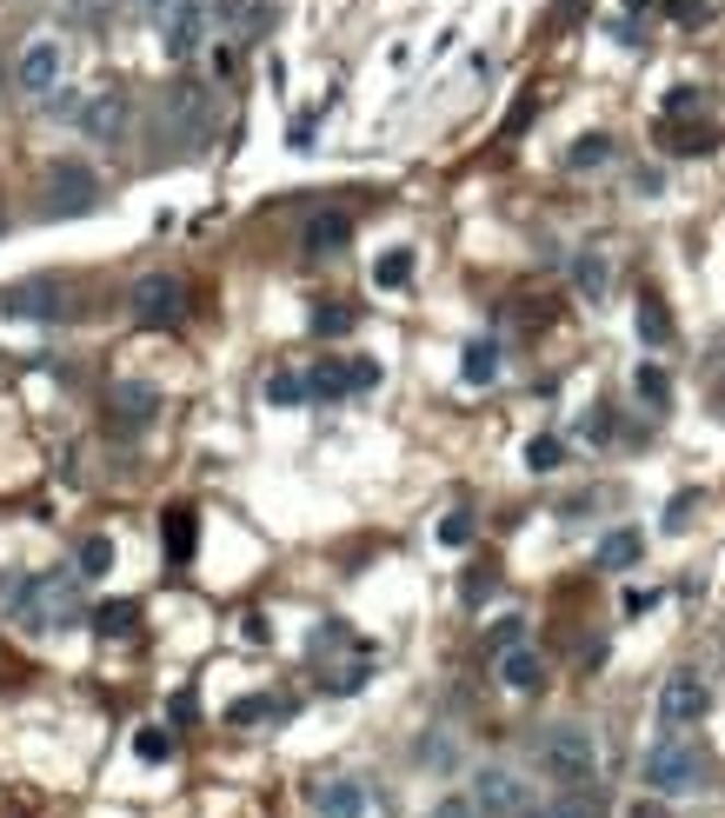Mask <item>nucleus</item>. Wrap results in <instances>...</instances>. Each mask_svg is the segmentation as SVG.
<instances>
[{
  "instance_id": "nucleus-1",
  "label": "nucleus",
  "mask_w": 725,
  "mask_h": 818,
  "mask_svg": "<svg viewBox=\"0 0 725 818\" xmlns=\"http://www.w3.org/2000/svg\"><path fill=\"white\" fill-rule=\"evenodd\" d=\"M539 766H546V779H559V785H593V779H599V746H593V732L552 725L546 739H539Z\"/></svg>"
},
{
  "instance_id": "nucleus-28",
  "label": "nucleus",
  "mask_w": 725,
  "mask_h": 818,
  "mask_svg": "<svg viewBox=\"0 0 725 818\" xmlns=\"http://www.w3.org/2000/svg\"><path fill=\"white\" fill-rule=\"evenodd\" d=\"M559 459H566V440H552V433H546V440H533V446H526V466H533V472H552V466H559Z\"/></svg>"
},
{
  "instance_id": "nucleus-10",
  "label": "nucleus",
  "mask_w": 725,
  "mask_h": 818,
  "mask_svg": "<svg viewBox=\"0 0 725 818\" xmlns=\"http://www.w3.org/2000/svg\"><path fill=\"white\" fill-rule=\"evenodd\" d=\"M107 406H114V420H127V426H147V420L160 413V393H153L147 379H114Z\"/></svg>"
},
{
  "instance_id": "nucleus-13",
  "label": "nucleus",
  "mask_w": 725,
  "mask_h": 818,
  "mask_svg": "<svg viewBox=\"0 0 725 818\" xmlns=\"http://www.w3.org/2000/svg\"><path fill=\"white\" fill-rule=\"evenodd\" d=\"M500 679L513 686V692H539V679H546V659L533 645H506L500 652Z\"/></svg>"
},
{
  "instance_id": "nucleus-12",
  "label": "nucleus",
  "mask_w": 725,
  "mask_h": 818,
  "mask_svg": "<svg viewBox=\"0 0 725 818\" xmlns=\"http://www.w3.org/2000/svg\"><path fill=\"white\" fill-rule=\"evenodd\" d=\"M73 120L87 127L94 140H120V127H127V101H120V94H94L87 107H73Z\"/></svg>"
},
{
  "instance_id": "nucleus-6",
  "label": "nucleus",
  "mask_w": 725,
  "mask_h": 818,
  "mask_svg": "<svg viewBox=\"0 0 725 818\" xmlns=\"http://www.w3.org/2000/svg\"><path fill=\"white\" fill-rule=\"evenodd\" d=\"M14 73H21V87H27V94H54V87H60V73H67V47H60L54 34H40V40L21 47V67H14Z\"/></svg>"
},
{
  "instance_id": "nucleus-4",
  "label": "nucleus",
  "mask_w": 725,
  "mask_h": 818,
  "mask_svg": "<svg viewBox=\"0 0 725 818\" xmlns=\"http://www.w3.org/2000/svg\"><path fill=\"white\" fill-rule=\"evenodd\" d=\"M67 306V287L54 273H34V280H14V287H0V313L8 319H27V326H54Z\"/></svg>"
},
{
  "instance_id": "nucleus-29",
  "label": "nucleus",
  "mask_w": 725,
  "mask_h": 818,
  "mask_svg": "<svg viewBox=\"0 0 725 818\" xmlns=\"http://www.w3.org/2000/svg\"><path fill=\"white\" fill-rule=\"evenodd\" d=\"M347 326H353V313H347V306H319V313H313V334H319V340H340Z\"/></svg>"
},
{
  "instance_id": "nucleus-14",
  "label": "nucleus",
  "mask_w": 725,
  "mask_h": 818,
  "mask_svg": "<svg viewBox=\"0 0 725 818\" xmlns=\"http://www.w3.org/2000/svg\"><path fill=\"white\" fill-rule=\"evenodd\" d=\"M639 552H646V533H632V526H619V533H606L599 539V572H625V565H639Z\"/></svg>"
},
{
  "instance_id": "nucleus-18",
  "label": "nucleus",
  "mask_w": 725,
  "mask_h": 818,
  "mask_svg": "<svg viewBox=\"0 0 725 818\" xmlns=\"http://www.w3.org/2000/svg\"><path fill=\"white\" fill-rule=\"evenodd\" d=\"M407 280H413V254H407V247L379 254V267H373V287H386V293H393V287H407Z\"/></svg>"
},
{
  "instance_id": "nucleus-22",
  "label": "nucleus",
  "mask_w": 725,
  "mask_h": 818,
  "mask_svg": "<svg viewBox=\"0 0 725 818\" xmlns=\"http://www.w3.org/2000/svg\"><path fill=\"white\" fill-rule=\"evenodd\" d=\"M573 280H580V293H586V300H606V280H612V273H606V260H599V254H580V260H573Z\"/></svg>"
},
{
  "instance_id": "nucleus-37",
  "label": "nucleus",
  "mask_w": 725,
  "mask_h": 818,
  "mask_svg": "<svg viewBox=\"0 0 725 818\" xmlns=\"http://www.w3.org/2000/svg\"><path fill=\"white\" fill-rule=\"evenodd\" d=\"M692 506H699V493H679V500H673V506H666V526H679V519H686V513H692Z\"/></svg>"
},
{
  "instance_id": "nucleus-40",
  "label": "nucleus",
  "mask_w": 725,
  "mask_h": 818,
  "mask_svg": "<svg viewBox=\"0 0 725 818\" xmlns=\"http://www.w3.org/2000/svg\"><path fill=\"white\" fill-rule=\"evenodd\" d=\"M625 8H653V0H625Z\"/></svg>"
},
{
  "instance_id": "nucleus-26",
  "label": "nucleus",
  "mask_w": 725,
  "mask_h": 818,
  "mask_svg": "<svg viewBox=\"0 0 725 818\" xmlns=\"http://www.w3.org/2000/svg\"><path fill=\"white\" fill-rule=\"evenodd\" d=\"M287 705L280 699H239L233 712H226V725H267V718H280Z\"/></svg>"
},
{
  "instance_id": "nucleus-2",
  "label": "nucleus",
  "mask_w": 725,
  "mask_h": 818,
  "mask_svg": "<svg viewBox=\"0 0 725 818\" xmlns=\"http://www.w3.org/2000/svg\"><path fill=\"white\" fill-rule=\"evenodd\" d=\"M639 772H646V785H653L659 798H679V792H699V785H705V752L686 746V739H659Z\"/></svg>"
},
{
  "instance_id": "nucleus-23",
  "label": "nucleus",
  "mask_w": 725,
  "mask_h": 818,
  "mask_svg": "<svg viewBox=\"0 0 725 818\" xmlns=\"http://www.w3.org/2000/svg\"><path fill=\"white\" fill-rule=\"evenodd\" d=\"M73 565L87 572V580H101V572H114V539H101V533H94L87 546H80V559H73Z\"/></svg>"
},
{
  "instance_id": "nucleus-36",
  "label": "nucleus",
  "mask_w": 725,
  "mask_h": 818,
  "mask_svg": "<svg viewBox=\"0 0 725 818\" xmlns=\"http://www.w3.org/2000/svg\"><path fill=\"white\" fill-rule=\"evenodd\" d=\"M519 818H586L580 805H539V811H519Z\"/></svg>"
},
{
  "instance_id": "nucleus-30",
  "label": "nucleus",
  "mask_w": 725,
  "mask_h": 818,
  "mask_svg": "<svg viewBox=\"0 0 725 818\" xmlns=\"http://www.w3.org/2000/svg\"><path fill=\"white\" fill-rule=\"evenodd\" d=\"M133 746H140V759H167V752H174V739H167V732H160V725H147Z\"/></svg>"
},
{
  "instance_id": "nucleus-3",
  "label": "nucleus",
  "mask_w": 725,
  "mask_h": 818,
  "mask_svg": "<svg viewBox=\"0 0 725 818\" xmlns=\"http://www.w3.org/2000/svg\"><path fill=\"white\" fill-rule=\"evenodd\" d=\"M101 207V174L87 167V160H60V167L47 174V213L54 220H80Z\"/></svg>"
},
{
  "instance_id": "nucleus-11",
  "label": "nucleus",
  "mask_w": 725,
  "mask_h": 818,
  "mask_svg": "<svg viewBox=\"0 0 725 818\" xmlns=\"http://www.w3.org/2000/svg\"><path fill=\"white\" fill-rule=\"evenodd\" d=\"M200 34H207V8L200 0H180V8L167 14V60H187L200 47Z\"/></svg>"
},
{
  "instance_id": "nucleus-39",
  "label": "nucleus",
  "mask_w": 725,
  "mask_h": 818,
  "mask_svg": "<svg viewBox=\"0 0 725 818\" xmlns=\"http://www.w3.org/2000/svg\"><path fill=\"white\" fill-rule=\"evenodd\" d=\"M140 8H147V14H174V8H180V0H140Z\"/></svg>"
},
{
  "instance_id": "nucleus-25",
  "label": "nucleus",
  "mask_w": 725,
  "mask_h": 818,
  "mask_svg": "<svg viewBox=\"0 0 725 818\" xmlns=\"http://www.w3.org/2000/svg\"><path fill=\"white\" fill-rule=\"evenodd\" d=\"M566 160H573L580 174H586V167H606V160H612V140H606V133H586V140H573Z\"/></svg>"
},
{
  "instance_id": "nucleus-34",
  "label": "nucleus",
  "mask_w": 725,
  "mask_h": 818,
  "mask_svg": "<svg viewBox=\"0 0 725 818\" xmlns=\"http://www.w3.org/2000/svg\"><path fill=\"white\" fill-rule=\"evenodd\" d=\"M666 14H673V21H686V27H692V21H705V0H673V8H666Z\"/></svg>"
},
{
  "instance_id": "nucleus-38",
  "label": "nucleus",
  "mask_w": 725,
  "mask_h": 818,
  "mask_svg": "<svg viewBox=\"0 0 725 818\" xmlns=\"http://www.w3.org/2000/svg\"><path fill=\"white\" fill-rule=\"evenodd\" d=\"M625 818H673V811H666V805H659V798H639V805H632V811H625Z\"/></svg>"
},
{
  "instance_id": "nucleus-27",
  "label": "nucleus",
  "mask_w": 725,
  "mask_h": 818,
  "mask_svg": "<svg viewBox=\"0 0 725 818\" xmlns=\"http://www.w3.org/2000/svg\"><path fill=\"white\" fill-rule=\"evenodd\" d=\"M313 393H319V399L353 393V366H313Z\"/></svg>"
},
{
  "instance_id": "nucleus-33",
  "label": "nucleus",
  "mask_w": 725,
  "mask_h": 818,
  "mask_svg": "<svg viewBox=\"0 0 725 818\" xmlns=\"http://www.w3.org/2000/svg\"><path fill=\"white\" fill-rule=\"evenodd\" d=\"M353 366V393H366V386H379V360H347Z\"/></svg>"
},
{
  "instance_id": "nucleus-35",
  "label": "nucleus",
  "mask_w": 725,
  "mask_h": 818,
  "mask_svg": "<svg viewBox=\"0 0 725 818\" xmlns=\"http://www.w3.org/2000/svg\"><path fill=\"white\" fill-rule=\"evenodd\" d=\"M506 645H519V619H500V626H493V652H506Z\"/></svg>"
},
{
  "instance_id": "nucleus-20",
  "label": "nucleus",
  "mask_w": 725,
  "mask_h": 818,
  "mask_svg": "<svg viewBox=\"0 0 725 818\" xmlns=\"http://www.w3.org/2000/svg\"><path fill=\"white\" fill-rule=\"evenodd\" d=\"M639 340H646V347H666V340H673V319H666L659 300H639Z\"/></svg>"
},
{
  "instance_id": "nucleus-17",
  "label": "nucleus",
  "mask_w": 725,
  "mask_h": 818,
  "mask_svg": "<svg viewBox=\"0 0 725 818\" xmlns=\"http://www.w3.org/2000/svg\"><path fill=\"white\" fill-rule=\"evenodd\" d=\"M94 626H101L107 639H127V632H140V606H127V599H107V606L94 612Z\"/></svg>"
},
{
  "instance_id": "nucleus-31",
  "label": "nucleus",
  "mask_w": 725,
  "mask_h": 818,
  "mask_svg": "<svg viewBox=\"0 0 725 818\" xmlns=\"http://www.w3.org/2000/svg\"><path fill=\"white\" fill-rule=\"evenodd\" d=\"M466 539H472V519H466V513H446V519H440V546H466Z\"/></svg>"
},
{
  "instance_id": "nucleus-16",
  "label": "nucleus",
  "mask_w": 725,
  "mask_h": 818,
  "mask_svg": "<svg viewBox=\"0 0 725 818\" xmlns=\"http://www.w3.org/2000/svg\"><path fill=\"white\" fill-rule=\"evenodd\" d=\"M160 539H167V559H174V565H187V559H194V506H167Z\"/></svg>"
},
{
  "instance_id": "nucleus-21",
  "label": "nucleus",
  "mask_w": 725,
  "mask_h": 818,
  "mask_svg": "<svg viewBox=\"0 0 725 818\" xmlns=\"http://www.w3.org/2000/svg\"><path fill=\"white\" fill-rule=\"evenodd\" d=\"M493 373H500V347H493V340H472V347H466V379L487 386Z\"/></svg>"
},
{
  "instance_id": "nucleus-9",
  "label": "nucleus",
  "mask_w": 725,
  "mask_h": 818,
  "mask_svg": "<svg viewBox=\"0 0 725 818\" xmlns=\"http://www.w3.org/2000/svg\"><path fill=\"white\" fill-rule=\"evenodd\" d=\"M472 798H479V811H487V818H513V811H519V798H526V785H519L513 772L487 766V772L472 779Z\"/></svg>"
},
{
  "instance_id": "nucleus-8",
  "label": "nucleus",
  "mask_w": 725,
  "mask_h": 818,
  "mask_svg": "<svg viewBox=\"0 0 725 818\" xmlns=\"http://www.w3.org/2000/svg\"><path fill=\"white\" fill-rule=\"evenodd\" d=\"M373 798L360 779H327V785H313V818H366Z\"/></svg>"
},
{
  "instance_id": "nucleus-5",
  "label": "nucleus",
  "mask_w": 725,
  "mask_h": 818,
  "mask_svg": "<svg viewBox=\"0 0 725 818\" xmlns=\"http://www.w3.org/2000/svg\"><path fill=\"white\" fill-rule=\"evenodd\" d=\"M133 319L140 326H180L187 319V280L180 273H147L133 287Z\"/></svg>"
},
{
  "instance_id": "nucleus-19",
  "label": "nucleus",
  "mask_w": 725,
  "mask_h": 818,
  "mask_svg": "<svg viewBox=\"0 0 725 818\" xmlns=\"http://www.w3.org/2000/svg\"><path fill=\"white\" fill-rule=\"evenodd\" d=\"M632 386H639V399H646V406H659V413L673 406V379H666V366H639Z\"/></svg>"
},
{
  "instance_id": "nucleus-24",
  "label": "nucleus",
  "mask_w": 725,
  "mask_h": 818,
  "mask_svg": "<svg viewBox=\"0 0 725 818\" xmlns=\"http://www.w3.org/2000/svg\"><path fill=\"white\" fill-rule=\"evenodd\" d=\"M267 399H273V406H300V399H313V379H300V373H273V379H267Z\"/></svg>"
},
{
  "instance_id": "nucleus-32",
  "label": "nucleus",
  "mask_w": 725,
  "mask_h": 818,
  "mask_svg": "<svg viewBox=\"0 0 725 818\" xmlns=\"http://www.w3.org/2000/svg\"><path fill=\"white\" fill-rule=\"evenodd\" d=\"M433 818H487V811H479V798H446Z\"/></svg>"
},
{
  "instance_id": "nucleus-7",
  "label": "nucleus",
  "mask_w": 725,
  "mask_h": 818,
  "mask_svg": "<svg viewBox=\"0 0 725 818\" xmlns=\"http://www.w3.org/2000/svg\"><path fill=\"white\" fill-rule=\"evenodd\" d=\"M705 712H712V692H705L699 673H673V679L659 686V718H666V725H699Z\"/></svg>"
},
{
  "instance_id": "nucleus-15",
  "label": "nucleus",
  "mask_w": 725,
  "mask_h": 818,
  "mask_svg": "<svg viewBox=\"0 0 725 818\" xmlns=\"http://www.w3.org/2000/svg\"><path fill=\"white\" fill-rule=\"evenodd\" d=\"M353 239V220L347 213H313L306 220V254H340Z\"/></svg>"
}]
</instances>
